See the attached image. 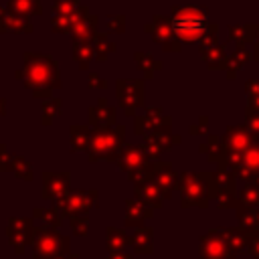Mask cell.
Returning a JSON list of instances; mask_svg holds the SVG:
<instances>
[{"label": "cell", "instance_id": "6da1fadb", "mask_svg": "<svg viewBox=\"0 0 259 259\" xmlns=\"http://www.w3.org/2000/svg\"><path fill=\"white\" fill-rule=\"evenodd\" d=\"M202 28V22L194 16V18H180V20H176V30H180L182 34H186V32H192L194 30V34L198 32Z\"/></svg>", "mask_w": 259, "mask_h": 259}]
</instances>
